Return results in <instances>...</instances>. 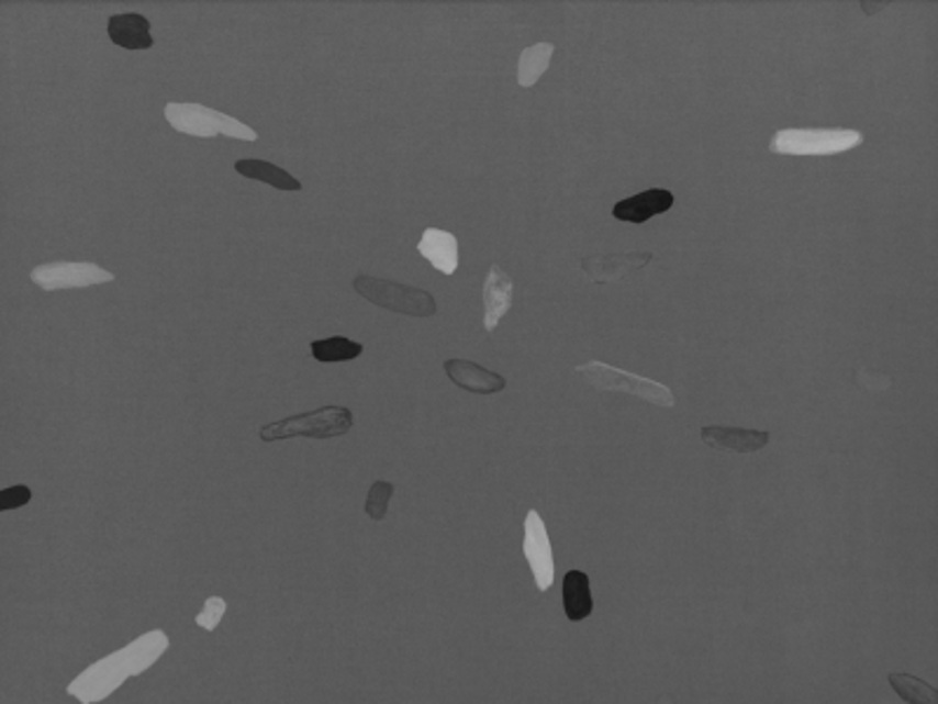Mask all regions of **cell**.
I'll list each match as a JSON object with an SVG mask.
<instances>
[{
	"label": "cell",
	"instance_id": "7",
	"mask_svg": "<svg viewBox=\"0 0 938 704\" xmlns=\"http://www.w3.org/2000/svg\"><path fill=\"white\" fill-rule=\"evenodd\" d=\"M115 280L111 270H103L90 261H49L31 270V282L43 291L85 289L97 284H109Z\"/></svg>",
	"mask_w": 938,
	"mask_h": 704
},
{
	"label": "cell",
	"instance_id": "13",
	"mask_svg": "<svg viewBox=\"0 0 938 704\" xmlns=\"http://www.w3.org/2000/svg\"><path fill=\"white\" fill-rule=\"evenodd\" d=\"M673 202L675 198L667 188H650V191L619 200L613 208V216L624 223H646L657 214L669 212Z\"/></svg>",
	"mask_w": 938,
	"mask_h": 704
},
{
	"label": "cell",
	"instance_id": "16",
	"mask_svg": "<svg viewBox=\"0 0 938 704\" xmlns=\"http://www.w3.org/2000/svg\"><path fill=\"white\" fill-rule=\"evenodd\" d=\"M167 648H169V637L163 629H150L142 634L138 639H134L132 644H127L123 652L130 660L132 677H142L148 667H153L165 656Z\"/></svg>",
	"mask_w": 938,
	"mask_h": 704
},
{
	"label": "cell",
	"instance_id": "5",
	"mask_svg": "<svg viewBox=\"0 0 938 704\" xmlns=\"http://www.w3.org/2000/svg\"><path fill=\"white\" fill-rule=\"evenodd\" d=\"M578 373L596 390L627 392V394H634V398H640V400H646V402L657 404V406H673L675 404L673 392L667 385L657 383L652 379H646V376H636L629 371L615 369L611 365L599 362V359H592V362L580 365Z\"/></svg>",
	"mask_w": 938,
	"mask_h": 704
},
{
	"label": "cell",
	"instance_id": "17",
	"mask_svg": "<svg viewBox=\"0 0 938 704\" xmlns=\"http://www.w3.org/2000/svg\"><path fill=\"white\" fill-rule=\"evenodd\" d=\"M563 611L570 623H580L584 617L592 615L594 611V599H592V585H589V576L584 571H568L563 578Z\"/></svg>",
	"mask_w": 938,
	"mask_h": 704
},
{
	"label": "cell",
	"instance_id": "1",
	"mask_svg": "<svg viewBox=\"0 0 938 704\" xmlns=\"http://www.w3.org/2000/svg\"><path fill=\"white\" fill-rule=\"evenodd\" d=\"M165 118L169 127L188 136H200V139H212V136H228V139L239 142L258 139V132L242 123V120L225 115L216 109H206L202 104H179V101H169L165 107Z\"/></svg>",
	"mask_w": 938,
	"mask_h": 704
},
{
	"label": "cell",
	"instance_id": "9",
	"mask_svg": "<svg viewBox=\"0 0 938 704\" xmlns=\"http://www.w3.org/2000/svg\"><path fill=\"white\" fill-rule=\"evenodd\" d=\"M655 259L652 252H619V254H603V256H587L582 259V272L589 282L594 284H613L632 272L646 268Z\"/></svg>",
	"mask_w": 938,
	"mask_h": 704
},
{
	"label": "cell",
	"instance_id": "24",
	"mask_svg": "<svg viewBox=\"0 0 938 704\" xmlns=\"http://www.w3.org/2000/svg\"><path fill=\"white\" fill-rule=\"evenodd\" d=\"M31 489L29 487H24V484H16V487H10V489H3L0 491V510L3 512H8V510H16V507H24V505H29L31 503Z\"/></svg>",
	"mask_w": 938,
	"mask_h": 704
},
{
	"label": "cell",
	"instance_id": "3",
	"mask_svg": "<svg viewBox=\"0 0 938 704\" xmlns=\"http://www.w3.org/2000/svg\"><path fill=\"white\" fill-rule=\"evenodd\" d=\"M353 411L345 406H322L310 411V414L289 416L260 427V439L264 442H282L291 437H310V439H334L343 437L353 431Z\"/></svg>",
	"mask_w": 938,
	"mask_h": 704
},
{
	"label": "cell",
	"instance_id": "22",
	"mask_svg": "<svg viewBox=\"0 0 938 704\" xmlns=\"http://www.w3.org/2000/svg\"><path fill=\"white\" fill-rule=\"evenodd\" d=\"M392 493H394V484H390V482H376V484H371L369 495H367V505H364V510H367V514H369V517L373 522H383L386 519Z\"/></svg>",
	"mask_w": 938,
	"mask_h": 704
},
{
	"label": "cell",
	"instance_id": "8",
	"mask_svg": "<svg viewBox=\"0 0 938 704\" xmlns=\"http://www.w3.org/2000/svg\"><path fill=\"white\" fill-rule=\"evenodd\" d=\"M524 557L531 566L537 590L547 592L554 585V552L547 526L537 510H531L524 522Z\"/></svg>",
	"mask_w": 938,
	"mask_h": 704
},
{
	"label": "cell",
	"instance_id": "4",
	"mask_svg": "<svg viewBox=\"0 0 938 704\" xmlns=\"http://www.w3.org/2000/svg\"><path fill=\"white\" fill-rule=\"evenodd\" d=\"M355 289L357 294L367 299L369 303L386 308V311L397 315H411V317L437 315V299L421 287L383 280V278H371V275H357Z\"/></svg>",
	"mask_w": 938,
	"mask_h": 704
},
{
	"label": "cell",
	"instance_id": "19",
	"mask_svg": "<svg viewBox=\"0 0 938 704\" xmlns=\"http://www.w3.org/2000/svg\"><path fill=\"white\" fill-rule=\"evenodd\" d=\"M556 53V47L551 43H535L531 47H526L524 53L518 57V85L521 88L531 90L533 85L545 76V71L551 64V57Z\"/></svg>",
	"mask_w": 938,
	"mask_h": 704
},
{
	"label": "cell",
	"instance_id": "14",
	"mask_svg": "<svg viewBox=\"0 0 938 704\" xmlns=\"http://www.w3.org/2000/svg\"><path fill=\"white\" fill-rule=\"evenodd\" d=\"M109 38L113 45L132 49V53H138V49H150L155 43L150 36V22L138 12H123V14L109 16Z\"/></svg>",
	"mask_w": 938,
	"mask_h": 704
},
{
	"label": "cell",
	"instance_id": "11",
	"mask_svg": "<svg viewBox=\"0 0 938 704\" xmlns=\"http://www.w3.org/2000/svg\"><path fill=\"white\" fill-rule=\"evenodd\" d=\"M702 442L716 451L727 454H756L766 449L770 442L768 431L756 427H727V425H706L702 431Z\"/></svg>",
	"mask_w": 938,
	"mask_h": 704
},
{
	"label": "cell",
	"instance_id": "12",
	"mask_svg": "<svg viewBox=\"0 0 938 704\" xmlns=\"http://www.w3.org/2000/svg\"><path fill=\"white\" fill-rule=\"evenodd\" d=\"M444 371L450 381L467 392L495 394L507 388L505 376H500L477 362H469V359H448V362H444Z\"/></svg>",
	"mask_w": 938,
	"mask_h": 704
},
{
	"label": "cell",
	"instance_id": "10",
	"mask_svg": "<svg viewBox=\"0 0 938 704\" xmlns=\"http://www.w3.org/2000/svg\"><path fill=\"white\" fill-rule=\"evenodd\" d=\"M512 301H514V282L510 275L502 270L500 264H493L483 280V329L485 332L491 334L498 329L502 317L512 311Z\"/></svg>",
	"mask_w": 938,
	"mask_h": 704
},
{
	"label": "cell",
	"instance_id": "21",
	"mask_svg": "<svg viewBox=\"0 0 938 704\" xmlns=\"http://www.w3.org/2000/svg\"><path fill=\"white\" fill-rule=\"evenodd\" d=\"M890 683H892V689L896 691V695L901 700L911 702V704H936L938 702V693H936L934 685H929L927 681L917 679V677L894 672V674H890Z\"/></svg>",
	"mask_w": 938,
	"mask_h": 704
},
{
	"label": "cell",
	"instance_id": "18",
	"mask_svg": "<svg viewBox=\"0 0 938 704\" xmlns=\"http://www.w3.org/2000/svg\"><path fill=\"white\" fill-rule=\"evenodd\" d=\"M235 171H237V175L245 177V179L264 181V183L277 188V191H301V188H303V183L297 177H291L287 169L277 167L272 163H266V160H256V158L237 160L235 163Z\"/></svg>",
	"mask_w": 938,
	"mask_h": 704
},
{
	"label": "cell",
	"instance_id": "15",
	"mask_svg": "<svg viewBox=\"0 0 938 704\" xmlns=\"http://www.w3.org/2000/svg\"><path fill=\"white\" fill-rule=\"evenodd\" d=\"M418 252L444 275H454L460 264V249H458V237L442 228H425Z\"/></svg>",
	"mask_w": 938,
	"mask_h": 704
},
{
	"label": "cell",
	"instance_id": "20",
	"mask_svg": "<svg viewBox=\"0 0 938 704\" xmlns=\"http://www.w3.org/2000/svg\"><path fill=\"white\" fill-rule=\"evenodd\" d=\"M310 353L317 362H350V359H357L364 353V346L345 336H332V338L312 340Z\"/></svg>",
	"mask_w": 938,
	"mask_h": 704
},
{
	"label": "cell",
	"instance_id": "2",
	"mask_svg": "<svg viewBox=\"0 0 938 704\" xmlns=\"http://www.w3.org/2000/svg\"><path fill=\"white\" fill-rule=\"evenodd\" d=\"M863 144V134L852 127L805 130L784 127L770 139V150L779 156H838Z\"/></svg>",
	"mask_w": 938,
	"mask_h": 704
},
{
	"label": "cell",
	"instance_id": "6",
	"mask_svg": "<svg viewBox=\"0 0 938 704\" xmlns=\"http://www.w3.org/2000/svg\"><path fill=\"white\" fill-rule=\"evenodd\" d=\"M132 677L130 660L125 658L123 648L111 652V656L101 658L99 662L90 664L80 677H76L68 683V695L78 697L82 704H92L107 700L111 693H115Z\"/></svg>",
	"mask_w": 938,
	"mask_h": 704
},
{
	"label": "cell",
	"instance_id": "23",
	"mask_svg": "<svg viewBox=\"0 0 938 704\" xmlns=\"http://www.w3.org/2000/svg\"><path fill=\"white\" fill-rule=\"evenodd\" d=\"M225 611H228V604L221 596H210L204 601L202 611L196 615V625L206 629V632H216V627L221 625Z\"/></svg>",
	"mask_w": 938,
	"mask_h": 704
}]
</instances>
